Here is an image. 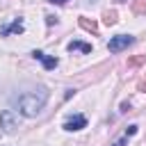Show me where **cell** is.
<instances>
[{
	"label": "cell",
	"mask_w": 146,
	"mask_h": 146,
	"mask_svg": "<svg viewBox=\"0 0 146 146\" xmlns=\"http://www.w3.org/2000/svg\"><path fill=\"white\" fill-rule=\"evenodd\" d=\"M112 146H125V137H123V139H119V141H114Z\"/></svg>",
	"instance_id": "12"
},
{
	"label": "cell",
	"mask_w": 146,
	"mask_h": 146,
	"mask_svg": "<svg viewBox=\"0 0 146 146\" xmlns=\"http://www.w3.org/2000/svg\"><path fill=\"white\" fill-rule=\"evenodd\" d=\"M48 2H52V5H64V2H68V0H48Z\"/></svg>",
	"instance_id": "13"
},
{
	"label": "cell",
	"mask_w": 146,
	"mask_h": 146,
	"mask_svg": "<svg viewBox=\"0 0 146 146\" xmlns=\"http://www.w3.org/2000/svg\"><path fill=\"white\" fill-rule=\"evenodd\" d=\"M32 57H34V59H39V62L43 64V68H48V71H50V68H55V66L59 64V62H57V57H50V55H46L43 50H32Z\"/></svg>",
	"instance_id": "5"
},
{
	"label": "cell",
	"mask_w": 146,
	"mask_h": 146,
	"mask_svg": "<svg viewBox=\"0 0 146 146\" xmlns=\"http://www.w3.org/2000/svg\"><path fill=\"white\" fill-rule=\"evenodd\" d=\"M2 121H5V125H7V130H14V121L9 119V112H2V116H0Z\"/></svg>",
	"instance_id": "8"
},
{
	"label": "cell",
	"mask_w": 146,
	"mask_h": 146,
	"mask_svg": "<svg viewBox=\"0 0 146 146\" xmlns=\"http://www.w3.org/2000/svg\"><path fill=\"white\" fill-rule=\"evenodd\" d=\"M48 103V91L46 87H36L32 91H23L18 98H16V105H18V112L23 116H36Z\"/></svg>",
	"instance_id": "1"
},
{
	"label": "cell",
	"mask_w": 146,
	"mask_h": 146,
	"mask_svg": "<svg viewBox=\"0 0 146 146\" xmlns=\"http://www.w3.org/2000/svg\"><path fill=\"white\" fill-rule=\"evenodd\" d=\"M25 27H23V18H14L9 25H2L0 27V36H9V34H21Z\"/></svg>",
	"instance_id": "4"
},
{
	"label": "cell",
	"mask_w": 146,
	"mask_h": 146,
	"mask_svg": "<svg viewBox=\"0 0 146 146\" xmlns=\"http://www.w3.org/2000/svg\"><path fill=\"white\" fill-rule=\"evenodd\" d=\"M132 43H135V36H130V34H116V36H112L107 41V48H110V52H121V50H125Z\"/></svg>",
	"instance_id": "2"
},
{
	"label": "cell",
	"mask_w": 146,
	"mask_h": 146,
	"mask_svg": "<svg viewBox=\"0 0 146 146\" xmlns=\"http://www.w3.org/2000/svg\"><path fill=\"white\" fill-rule=\"evenodd\" d=\"M62 128L68 130V132H73V130H82V128H87V116H84V114H73V116H68V119L64 121Z\"/></svg>",
	"instance_id": "3"
},
{
	"label": "cell",
	"mask_w": 146,
	"mask_h": 146,
	"mask_svg": "<svg viewBox=\"0 0 146 146\" xmlns=\"http://www.w3.org/2000/svg\"><path fill=\"white\" fill-rule=\"evenodd\" d=\"M80 25H82L84 30H91V32H96V23H94V21H87V18H80Z\"/></svg>",
	"instance_id": "7"
},
{
	"label": "cell",
	"mask_w": 146,
	"mask_h": 146,
	"mask_svg": "<svg viewBox=\"0 0 146 146\" xmlns=\"http://www.w3.org/2000/svg\"><path fill=\"white\" fill-rule=\"evenodd\" d=\"M105 23H107V25L116 23V14H114V11H107V14H105Z\"/></svg>",
	"instance_id": "9"
},
{
	"label": "cell",
	"mask_w": 146,
	"mask_h": 146,
	"mask_svg": "<svg viewBox=\"0 0 146 146\" xmlns=\"http://www.w3.org/2000/svg\"><path fill=\"white\" fill-rule=\"evenodd\" d=\"M73 94H75V89H66V94H64V98H71Z\"/></svg>",
	"instance_id": "11"
},
{
	"label": "cell",
	"mask_w": 146,
	"mask_h": 146,
	"mask_svg": "<svg viewBox=\"0 0 146 146\" xmlns=\"http://www.w3.org/2000/svg\"><path fill=\"white\" fill-rule=\"evenodd\" d=\"M137 132V125H128V130H125V135H135Z\"/></svg>",
	"instance_id": "10"
},
{
	"label": "cell",
	"mask_w": 146,
	"mask_h": 146,
	"mask_svg": "<svg viewBox=\"0 0 146 146\" xmlns=\"http://www.w3.org/2000/svg\"><path fill=\"white\" fill-rule=\"evenodd\" d=\"M66 48H68L71 52H73V50H80V52H91V43H84V41H71Z\"/></svg>",
	"instance_id": "6"
}]
</instances>
